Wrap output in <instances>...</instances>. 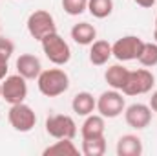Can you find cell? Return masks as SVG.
Returning a JSON list of instances; mask_svg holds the SVG:
<instances>
[{
	"mask_svg": "<svg viewBox=\"0 0 157 156\" xmlns=\"http://www.w3.org/2000/svg\"><path fill=\"white\" fill-rule=\"evenodd\" d=\"M143 46H144V40L139 39L137 35H124V37L117 39L112 44V53L121 63L137 61L139 55H141Z\"/></svg>",
	"mask_w": 157,
	"mask_h": 156,
	"instance_id": "obj_6",
	"label": "cell"
},
{
	"mask_svg": "<svg viewBox=\"0 0 157 156\" xmlns=\"http://www.w3.org/2000/svg\"><path fill=\"white\" fill-rule=\"evenodd\" d=\"M133 2H135L137 6H141V7H152L157 0H133Z\"/></svg>",
	"mask_w": 157,
	"mask_h": 156,
	"instance_id": "obj_24",
	"label": "cell"
},
{
	"mask_svg": "<svg viewBox=\"0 0 157 156\" xmlns=\"http://www.w3.org/2000/svg\"><path fill=\"white\" fill-rule=\"evenodd\" d=\"M117 156H141L143 142L135 134H124L117 140Z\"/></svg>",
	"mask_w": 157,
	"mask_h": 156,
	"instance_id": "obj_13",
	"label": "cell"
},
{
	"mask_svg": "<svg viewBox=\"0 0 157 156\" xmlns=\"http://www.w3.org/2000/svg\"><path fill=\"white\" fill-rule=\"evenodd\" d=\"M124 119L128 127L135 130H143L152 123V109L150 105H144V103H133L124 109Z\"/></svg>",
	"mask_w": 157,
	"mask_h": 156,
	"instance_id": "obj_10",
	"label": "cell"
},
{
	"mask_svg": "<svg viewBox=\"0 0 157 156\" xmlns=\"http://www.w3.org/2000/svg\"><path fill=\"white\" fill-rule=\"evenodd\" d=\"M13 51H15V44L9 39L0 35V81L7 76V70H9L7 63H9Z\"/></svg>",
	"mask_w": 157,
	"mask_h": 156,
	"instance_id": "obj_19",
	"label": "cell"
},
{
	"mask_svg": "<svg viewBox=\"0 0 157 156\" xmlns=\"http://www.w3.org/2000/svg\"><path fill=\"white\" fill-rule=\"evenodd\" d=\"M150 109H152V112L157 114V90L152 94V97H150Z\"/></svg>",
	"mask_w": 157,
	"mask_h": 156,
	"instance_id": "obj_25",
	"label": "cell"
},
{
	"mask_svg": "<svg viewBox=\"0 0 157 156\" xmlns=\"http://www.w3.org/2000/svg\"><path fill=\"white\" fill-rule=\"evenodd\" d=\"M143 66L146 68H152L157 64V42H144L143 50H141V55L137 59Z\"/></svg>",
	"mask_w": 157,
	"mask_h": 156,
	"instance_id": "obj_22",
	"label": "cell"
},
{
	"mask_svg": "<svg viewBox=\"0 0 157 156\" xmlns=\"http://www.w3.org/2000/svg\"><path fill=\"white\" fill-rule=\"evenodd\" d=\"M71 39L75 40L78 46H90L97 39V30L90 22H78L71 28Z\"/></svg>",
	"mask_w": 157,
	"mask_h": 156,
	"instance_id": "obj_17",
	"label": "cell"
},
{
	"mask_svg": "<svg viewBox=\"0 0 157 156\" xmlns=\"http://www.w3.org/2000/svg\"><path fill=\"white\" fill-rule=\"evenodd\" d=\"M28 97V83L20 74L6 76L2 79V99H6L9 105L24 103Z\"/></svg>",
	"mask_w": 157,
	"mask_h": 156,
	"instance_id": "obj_9",
	"label": "cell"
},
{
	"mask_svg": "<svg viewBox=\"0 0 157 156\" xmlns=\"http://www.w3.org/2000/svg\"><path fill=\"white\" fill-rule=\"evenodd\" d=\"M37 84L42 96L57 97L70 88V77L62 68H49L40 72V76L37 77Z\"/></svg>",
	"mask_w": 157,
	"mask_h": 156,
	"instance_id": "obj_1",
	"label": "cell"
},
{
	"mask_svg": "<svg viewBox=\"0 0 157 156\" xmlns=\"http://www.w3.org/2000/svg\"><path fill=\"white\" fill-rule=\"evenodd\" d=\"M104 153H106V140H104V136L82 140V154L84 156H102Z\"/></svg>",
	"mask_w": 157,
	"mask_h": 156,
	"instance_id": "obj_21",
	"label": "cell"
},
{
	"mask_svg": "<svg viewBox=\"0 0 157 156\" xmlns=\"http://www.w3.org/2000/svg\"><path fill=\"white\" fill-rule=\"evenodd\" d=\"M42 72V64L40 59L33 53H22L17 59V74H20L26 81L29 79H37Z\"/></svg>",
	"mask_w": 157,
	"mask_h": 156,
	"instance_id": "obj_11",
	"label": "cell"
},
{
	"mask_svg": "<svg viewBox=\"0 0 157 156\" xmlns=\"http://www.w3.org/2000/svg\"><path fill=\"white\" fill-rule=\"evenodd\" d=\"M62 9L71 17H78L88 9V0H62Z\"/></svg>",
	"mask_w": 157,
	"mask_h": 156,
	"instance_id": "obj_23",
	"label": "cell"
},
{
	"mask_svg": "<svg viewBox=\"0 0 157 156\" xmlns=\"http://www.w3.org/2000/svg\"><path fill=\"white\" fill-rule=\"evenodd\" d=\"M28 33L33 37L35 40H42L46 35L49 33H55L57 31V24H55V18L51 13L44 11V9H37L33 11L29 17H28Z\"/></svg>",
	"mask_w": 157,
	"mask_h": 156,
	"instance_id": "obj_3",
	"label": "cell"
},
{
	"mask_svg": "<svg viewBox=\"0 0 157 156\" xmlns=\"http://www.w3.org/2000/svg\"><path fill=\"white\" fill-rule=\"evenodd\" d=\"M104 130H106L104 117L101 114H90V116H86L82 127H80V136H82V140L101 138V136H104Z\"/></svg>",
	"mask_w": 157,
	"mask_h": 156,
	"instance_id": "obj_12",
	"label": "cell"
},
{
	"mask_svg": "<svg viewBox=\"0 0 157 156\" xmlns=\"http://www.w3.org/2000/svg\"><path fill=\"white\" fill-rule=\"evenodd\" d=\"M9 125L17 130V132H29L33 130V127L37 125V114L33 112V109L26 103H17L11 105L9 112H7Z\"/></svg>",
	"mask_w": 157,
	"mask_h": 156,
	"instance_id": "obj_7",
	"label": "cell"
},
{
	"mask_svg": "<svg viewBox=\"0 0 157 156\" xmlns=\"http://www.w3.org/2000/svg\"><path fill=\"white\" fill-rule=\"evenodd\" d=\"M155 30H157V17H155Z\"/></svg>",
	"mask_w": 157,
	"mask_h": 156,
	"instance_id": "obj_28",
	"label": "cell"
},
{
	"mask_svg": "<svg viewBox=\"0 0 157 156\" xmlns=\"http://www.w3.org/2000/svg\"><path fill=\"white\" fill-rule=\"evenodd\" d=\"M128 74H130V70L126 66H122V64H112V66L106 68L104 79H106V83L113 90H121L122 92V88H124V84L128 81Z\"/></svg>",
	"mask_w": 157,
	"mask_h": 156,
	"instance_id": "obj_16",
	"label": "cell"
},
{
	"mask_svg": "<svg viewBox=\"0 0 157 156\" xmlns=\"http://www.w3.org/2000/svg\"><path fill=\"white\" fill-rule=\"evenodd\" d=\"M110 57H113L112 53V44L108 40H93L90 44V63L95 66H104Z\"/></svg>",
	"mask_w": 157,
	"mask_h": 156,
	"instance_id": "obj_14",
	"label": "cell"
},
{
	"mask_svg": "<svg viewBox=\"0 0 157 156\" xmlns=\"http://www.w3.org/2000/svg\"><path fill=\"white\" fill-rule=\"evenodd\" d=\"M154 39H155V42H157V30H154Z\"/></svg>",
	"mask_w": 157,
	"mask_h": 156,
	"instance_id": "obj_26",
	"label": "cell"
},
{
	"mask_svg": "<svg viewBox=\"0 0 157 156\" xmlns=\"http://www.w3.org/2000/svg\"><path fill=\"white\" fill-rule=\"evenodd\" d=\"M42 154H44V156H77L78 154V149L75 147L73 140L62 138V140H57L53 145L46 147Z\"/></svg>",
	"mask_w": 157,
	"mask_h": 156,
	"instance_id": "obj_18",
	"label": "cell"
},
{
	"mask_svg": "<svg viewBox=\"0 0 157 156\" xmlns=\"http://www.w3.org/2000/svg\"><path fill=\"white\" fill-rule=\"evenodd\" d=\"M46 132L55 140H73L77 136V123L68 114H51L46 119Z\"/></svg>",
	"mask_w": 157,
	"mask_h": 156,
	"instance_id": "obj_5",
	"label": "cell"
},
{
	"mask_svg": "<svg viewBox=\"0 0 157 156\" xmlns=\"http://www.w3.org/2000/svg\"><path fill=\"white\" fill-rule=\"evenodd\" d=\"M155 84V77L150 70L146 68H139V70H130L128 81L122 88L124 96H143L148 94Z\"/></svg>",
	"mask_w": 157,
	"mask_h": 156,
	"instance_id": "obj_4",
	"label": "cell"
},
{
	"mask_svg": "<svg viewBox=\"0 0 157 156\" xmlns=\"http://www.w3.org/2000/svg\"><path fill=\"white\" fill-rule=\"evenodd\" d=\"M71 109L77 116L86 117L90 114H93V110L97 109V99L90 92H78V94H75V97L71 101Z\"/></svg>",
	"mask_w": 157,
	"mask_h": 156,
	"instance_id": "obj_15",
	"label": "cell"
},
{
	"mask_svg": "<svg viewBox=\"0 0 157 156\" xmlns=\"http://www.w3.org/2000/svg\"><path fill=\"white\" fill-rule=\"evenodd\" d=\"M40 46H42L44 55L53 64H57V66H64L71 59V48H70V44L62 39L57 31L46 35L44 39L40 40Z\"/></svg>",
	"mask_w": 157,
	"mask_h": 156,
	"instance_id": "obj_2",
	"label": "cell"
},
{
	"mask_svg": "<svg viewBox=\"0 0 157 156\" xmlns=\"http://www.w3.org/2000/svg\"><path fill=\"white\" fill-rule=\"evenodd\" d=\"M126 109V103H124V97L121 94V90H106L99 96L97 99V112L102 117H108V119H113V117L121 116Z\"/></svg>",
	"mask_w": 157,
	"mask_h": 156,
	"instance_id": "obj_8",
	"label": "cell"
},
{
	"mask_svg": "<svg viewBox=\"0 0 157 156\" xmlns=\"http://www.w3.org/2000/svg\"><path fill=\"white\" fill-rule=\"evenodd\" d=\"M88 11L95 18H106L113 11V0H88Z\"/></svg>",
	"mask_w": 157,
	"mask_h": 156,
	"instance_id": "obj_20",
	"label": "cell"
},
{
	"mask_svg": "<svg viewBox=\"0 0 157 156\" xmlns=\"http://www.w3.org/2000/svg\"><path fill=\"white\" fill-rule=\"evenodd\" d=\"M0 97H2V83H0Z\"/></svg>",
	"mask_w": 157,
	"mask_h": 156,
	"instance_id": "obj_27",
	"label": "cell"
}]
</instances>
